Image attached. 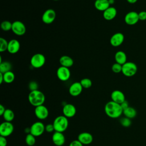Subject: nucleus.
<instances>
[{"instance_id":"obj_36","label":"nucleus","mask_w":146,"mask_h":146,"mask_svg":"<svg viewBox=\"0 0 146 146\" xmlns=\"http://www.w3.org/2000/svg\"><path fill=\"white\" fill-rule=\"evenodd\" d=\"M139 19L140 21H145L146 20V11H141L138 13Z\"/></svg>"},{"instance_id":"obj_16","label":"nucleus","mask_w":146,"mask_h":146,"mask_svg":"<svg viewBox=\"0 0 146 146\" xmlns=\"http://www.w3.org/2000/svg\"><path fill=\"white\" fill-rule=\"evenodd\" d=\"M52 141L56 146H62L66 141V139L63 132L55 131L52 135Z\"/></svg>"},{"instance_id":"obj_42","label":"nucleus","mask_w":146,"mask_h":146,"mask_svg":"<svg viewBox=\"0 0 146 146\" xmlns=\"http://www.w3.org/2000/svg\"><path fill=\"white\" fill-rule=\"evenodd\" d=\"M25 133H26L27 134L30 133V127L26 128H25Z\"/></svg>"},{"instance_id":"obj_25","label":"nucleus","mask_w":146,"mask_h":146,"mask_svg":"<svg viewBox=\"0 0 146 146\" xmlns=\"http://www.w3.org/2000/svg\"><path fill=\"white\" fill-rule=\"evenodd\" d=\"M2 117L5 120V121L11 122L14 119L15 114L13 110H11V109L7 108V109H6L3 115H2Z\"/></svg>"},{"instance_id":"obj_24","label":"nucleus","mask_w":146,"mask_h":146,"mask_svg":"<svg viewBox=\"0 0 146 146\" xmlns=\"http://www.w3.org/2000/svg\"><path fill=\"white\" fill-rule=\"evenodd\" d=\"M123 114L125 117H127L130 119H133L136 117L137 115V111L133 107H128L127 108L123 110Z\"/></svg>"},{"instance_id":"obj_10","label":"nucleus","mask_w":146,"mask_h":146,"mask_svg":"<svg viewBox=\"0 0 146 146\" xmlns=\"http://www.w3.org/2000/svg\"><path fill=\"white\" fill-rule=\"evenodd\" d=\"M56 18V12L52 9H47L44 11L42 16V21L45 24L52 23Z\"/></svg>"},{"instance_id":"obj_9","label":"nucleus","mask_w":146,"mask_h":146,"mask_svg":"<svg viewBox=\"0 0 146 146\" xmlns=\"http://www.w3.org/2000/svg\"><path fill=\"white\" fill-rule=\"evenodd\" d=\"M34 114L38 119L43 120L47 118L49 115V111L48 108L43 104L35 107Z\"/></svg>"},{"instance_id":"obj_27","label":"nucleus","mask_w":146,"mask_h":146,"mask_svg":"<svg viewBox=\"0 0 146 146\" xmlns=\"http://www.w3.org/2000/svg\"><path fill=\"white\" fill-rule=\"evenodd\" d=\"M3 75V80L4 82L6 83H11L14 82L15 79V74L11 71L6 72Z\"/></svg>"},{"instance_id":"obj_40","label":"nucleus","mask_w":146,"mask_h":146,"mask_svg":"<svg viewBox=\"0 0 146 146\" xmlns=\"http://www.w3.org/2000/svg\"><path fill=\"white\" fill-rule=\"evenodd\" d=\"M5 110H6L5 107L2 104H0V115L1 116H2V115H3Z\"/></svg>"},{"instance_id":"obj_26","label":"nucleus","mask_w":146,"mask_h":146,"mask_svg":"<svg viewBox=\"0 0 146 146\" xmlns=\"http://www.w3.org/2000/svg\"><path fill=\"white\" fill-rule=\"evenodd\" d=\"M12 68L11 64L8 61H4L0 63V72L4 74L11 71Z\"/></svg>"},{"instance_id":"obj_28","label":"nucleus","mask_w":146,"mask_h":146,"mask_svg":"<svg viewBox=\"0 0 146 146\" xmlns=\"http://www.w3.org/2000/svg\"><path fill=\"white\" fill-rule=\"evenodd\" d=\"M36 137L31 133L27 134L25 137V143L28 146L35 145L36 142Z\"/></svg>"},{"instance_id":"obj_30","label":"nucleus","mask_w":146,"mask_h":146,"mask_svg":"<svg viewBox=\"0 0 146 146\" xmlns=\"http://www.w3.org/2000/svg\"><path fill=\"white\" fill-rule=\"evenodd\" d=\"M80 83L83 88H89L92 86V83L90 79L89 78H83L80 80Z\"/></svg>"},{"instance_id":"obj_1","label":"nucleus","mask_w":146,"mask_h":146,"mask_svg":"<svg viewBox=\"0 0 146 146\" xmlns=\"http://www.w3.org/2000/svg\"><path fill=\"white\" fill-rule=\"evenodd\" d=\"M104 112L108 117L116 119L123 114V110L120 104L111 100L105 104Z\"/></svg>"},{"instance_id":"obj_44","label":"nucleus","mask_w":146,"mask_h":146,"mask_svg":"<svg viewBox=\"0 0 146 146\" xmlns=\"http://www.w3.org/2000/svg\"><path fill=\"white\" fill-rule=\"evenodd\" d=\"M108 1H109V3H110V5L113 4L114 2H115V0H108Z\"/></svg>"},{"instance_id":"obj_18","label":"nucleus","mask_w":146,"mask_h":146,"mask_svg":"<svg viewBox=\"0 0 146 146\" xmlns=\"http://www.w3.org/2000/svg\"><path fill=\"white\" fill-rule=\"evenodd\" d=\"M111 99L112 101L120 104L125 100V97L124 93L118 90H114L112 92L111 94Z\"/></svg>"},{"instance_id":"obj_2","label":"nucleus","mask_w":146,"mask_h":146,"mask_svg":"<svg viewBox=\"0 0 146 146\" xmlns=\"http://www.w3.org/2000/svg\"><path fill=\"white\" fill-rule=\"evenodd\" d=\"M44 94L39 90L30 91L28 95V100L31 105L36 107L43 105L45 102Z\"/></svg>"},{"instance_id":"obj_21","label":"nucleus","mask_w":146,"mask_h":146,"mask_svg":"<svg viewBox=\"0 0 146 146\" xmlns=\"http://www.w3.org/2000/svg\"><path fill=\"white\" fill-rule=\"evenodd\" d=\"M95 9L100 11H104L110 7L108 0H96L94 2Z\"/></svg>"},{"instance_id":"obj_14","label":"nucleus","mask_w":146,"mask_h":146,"mask_svg":"<svg viewBox=\"0 0 146 146\" xmlns=\"http://www.w3.org/2000/svg\"><path fill=\"white\" fill-rule=\"evenodd\" d=\"M83 87L82 86L80 82H75L72 83L68 89L69 94L74 97H76L80 95L83 91Z\"/></svg>"},{"instance_id":"obj_12","label":"nucleus","mask_w":146,"mask_h":146,"mask_svg":"<svg viewBox=\"0 0 146 146\" xmlns=\"http://www.w3.org/2000/svg\"><path fill=\"white\" fill-rule=\"evenodd\" d=\"M63 115L67 118L74 117L76 113V109L74 105L71 103L64 104L62 108Z\"/></svg>"},{"instance_id":"obj_45","label":"nucleus","mask_w":146,"mask_h":146,"mask_svg":"<svg viewBox=\"0 0 146 146\" xmlns=\"http://www.w3.org/2000/svg\"><path fill=\"white\" fill-rule=\"evenodd\" d=\"M53 1H59V0H53Z\"/></svg>"},{"instance_id":"obj_19","label":"nucleus","mask_w":146,"mask_h":146,"mask_svg":"<svg viewBox=\"0 0 146 146\" xmlns=\"http://www.w3.org/2000/svg\"><path fill=\"white\" fill-rule=\"evenodd\" d=\"M20 43L19 42L15 39H11L8 43L7 51L11 54L17 53L20 49Z\"/></svg>"},{"instance_id":"obj_34","label":"nucleus","mask_w":146,"mask_h":146,"mask_svg":"<svg viewBox=\"0 0 146 146\" xmlns=\"http://www.w3.org/2000/svg\"><path fill=\"white\" fill-rule=\"evenodd\" d=\"M29 88L30 90V91L38 90V84L36 82L31 81L29 84Z\"/></svg>"},{"instance_id":"obj_3","label":"nucleus","mask_w":146,"mask_h":146,"mask_svg":"<svg viewBox=\"0 0 146 146\" xmlns=\"http://www.w3.org/2000/svg\"><path fill=\"white\" fill-rule=\"evenodd\" d=\"M52 124L55 131L64 132L68 127V120L64 115H59L55 118Z\"/></svg>"},{"instance_id":"obj_46","label":"nucleus","mask_w":146,"mask_h":146,"mask_svg":"<svg viewBox=\"0 0 146 146\" xmlns=\"http://www.w3.org/2000/svg\"><path fill=\"white\" fill-rule=\"evenodd\" d=\"M33 146H36V145H33Z\"/></svg>"},{"instance_id":"obj_38","label":"nucleus","mask_w":146,"mask_h":146,"mask_svg":"<svg viewBox=\"0 0 146 146\" xmlns=\"http://www.w3.org/2000/svg\"><path fill=\"white\" fill-rule=\"evenodd\" d=\"M69 146H83V145L77 139L72 140L69 144Z\"/></svg>"},{"instance_id":"obj_35","label":"nucleus","mask_w":146,"mask_h":146,"mask_svg":"<svg viewBox=\"0 0 146 146\" xmlns=\"http://www.w3.org/2000/svg\"><path fill=\"white\" fill-rule=\"evenodd\" d=\"M45 131L47 133H51L55 131L53 124H48L45 125Z\"/></svg>"},{"instance_id":"obj_31","label":"nucleus","mask_w":146,"mask_h":146,"mask_svg":"<svg viewBox=\"0 0 146 146\" xmlns=\"http://www.w3.org/2000/svg\"><path fill=\"white\" fill-rule=\"evenodd\" d=\"M9 42L2 37L0 38V52H2L7 50Z\"/></svg>"},{"instance_id":"obj_4","label":"nucleus","mask_w":146,"mask_h":146,"mask_svg":"<svg viewBox=\"0 0 146 146\" xmlns=\"http://www.w3.org/2000/svg\"><path fill=\"white\" fill-rule=\"evenodd\" d=\"M137 71L136 64L132 62H127L122 65V74L127 77L134 76Z\"/></svg>"},{"instance_id":"obj_5","label":"nucleus","mask_w":146,"mask_h":146,"mask_svg":"<svg viewBox=\"0 0 146 146\" xmlns=\"http://www.w3.org/2000/svg\"><path fill=\"white\" fill-rule=\"evenodd\" d=\"M46 63V58L42 54L36 53L32 56L30 59L31 66L35 68H39Z\"/></svg>"},{"instance_id":"obj_11","label":"nucleus","mask_w":146,"mask_h":146,"mask_svg":"<svg viewBox=\"0 0 146 146\" xmlns=\"http://www.w3.org/2000/svg\"><path fill=\"white\" fill-rule=\"evenodd\" d=\"M56 76L62 82L67 81L71 76V72L69 68L60 66L57 69Z\"/></svg>"},{"instance_id":"obj_17","label":"nucleus","mask_w":146,"mask_h":146,"mask_svg":"<svg viewBox=\"0 0 146 146\" xmlns=\"http://www.w3.org/2000/svg\"><path fill=\"white\" fill-rule=\"evenodd\" d=\"M77 139L83 145H88L92 142L93 136L90 132H83L78 135Z\"/></svg>"},{"instance_id":"obj_43","label":"nucleus","mask_w":146,"mask_h":146,"mask_svg":"<svg viewBox=\"0 0 146 146\" xmlns=\"http://www.w3.org/2000/svg\"><path fill=\"white\" fill-rule=\"evenodd\" d=\"M127 1L129 3H131V4H134L135 3L137 0H127Z\"/></svg>"},{"instance_id":"obj_8","label":"nucleus","mask_w":146,"mask_h":146,"mask_svg":"<svg viewBox=\"0 0 146 146\" xmlns=\"http://www.w3.org/2000/svg\"><path fill=\"white\" fill-rule=\"evenodd\" d=\"M11 31L16 35L22 36L25 34L26 28L22 22L20 21H15L12 23Z\"/></svg>"},{"instance_id":"obj_6","label":"nucleus","mask_w":146,"mask_h":146,"mask_svg":"<svg viewBox=\"0 0 146 146\" xmlns=\"http://www.w3.org/2000/svg\"><path fill=\"white\" fill-rule=\"evenodd\" d=\"M45 131V125L40 121L34 122L30 127V133L35 137L41 136Z\"/></svg>"},{"instance_id":"obj_39","label":"nucleus","mask_w":146,"mask_h":146,"mask_svg":"<svg viewBox=\"0 0 146 146\" xmlns=\"http://www.w3.org/2000/svg\"><path fill=\"white\" fill-rule=\"evenodd\" d=\"M120 106L123 109V110H124L125 109L127 108L129 106V104H128V102L125 100L124 102H123L122 103L120 104Z\"/></svg>"},{"instance_id":"obj_37","label":"nucleus","mask_w":146,"mask_h":146,"mask_svg":"<svg viewBox=\"0 0 146 146\" xmlns=\"http://www.w3.org/2000/svg\"><path fill=\"white\" fill-rule=\"evenodd\" d=\"M7 141L6 137L0 136V146H6Z\"/></svg>"},{"instance_id":"obj_7","label":"nucleus","mask_w":146,"mask_h":146,"mask_svg":"<svg viewBox=\"0 0 146 146\" xmlns=\"http://www.w3.org/2000/svg\"><path fill=\"white\" fill-rule=\"evenodd\" d=\"M14 125L11 122L3 121L0 125V136L8 137L10 136L14 131Z\"/></svg>"},{"instance_id":"obj_33","label":"nucleus","mask_w":146,"mask_h":146,"mask_svg":"<svg viewBox=\"0 0 146 146\" xmlns=\"http://www.w3.org/2000/svg\"><path fill=\"white\" fill-rule=\"evenodd\" d=\"M112 71L115 73H120L122 71V65L117 63H115L112 64L111 67Z\"/></svg>"},{"instance_id":"obj_13","label":"nucleus","mask_w":146,"mask_h":146,"mask_svg":"<svg viewBox=\"0 0 146 146\" xmlns=\"http://www.w3.org/2000/svg\"><path fill=\"white\" fill-rule=\"evenodd\" d=\"M139 21L138 13L134 11L127 13L124 17V21L128 25H134Z\"/></svg>"},{"instance_id":"obj_29","label":"nucleus","mask_w":146,"mask_h":146,"mask_svg":"<svg viewBox=\"0 0 146 146\" xmlns=\"http://www.w3.org/2000/svg\"><path fill=\"white\" fill-rule=\"evenodd\" d=\"M1 28L4 31L11 30L12 23L9 21H3L1 24Z\"/></svg>"},{"instance_id":"obj_32","label":"nucleus","mask_w":146,"mask_h":146,"mask_svg":"<svg viewBox=\"0 0 146 146\" xmlns=\"http://www.w3.org/2000/svg\"><path fill=\"white\" fill-rule=\"evenodd\" d=\"M120 124L124 127H129L131 125V119L127 117H122L120 120Z\"/></svg>"},{"instance_id":"obj_20","label":"nucleus","mask_w":146,"mask_h":146,"mask_svg":"<svg viewBox=\"0 0 146 146\" xmlns=\"http://www.w3.org/2000/svg\"><path fill=\"white\" fill-rule=\"evenodd\" d=\"M117 15V10L115 7L110 6L103 12V17L107 21L113 19Z\"/></svg>"},{"instance_id":"obj_15","label":"nucleus","mask_w":146,"mask_h":146,"mask_svg":"<svg viewBox=\"0 0 146 146\" xmlns=\"http://www.w3.org/2000/svg\"><path fill=\"white\" fill-rule=\"evenodd\" d=\"M124 36L121 33H116L112 35L110 39V44L113 47L120 46L124 42Z\"/></svg>"},{"instance_id":"obj_23","label":"nucleus","mask_w":146,"mask_h":146,"mask_svg":"<svg viewBox=\"0 0 146 146\" xmlns=\"http://www.w3.org/2000/svg\"><path fill=\"white\" fill-rule=\"evenodd\" d=\"M115 60L116 63L121 65L125 63L127 61V55L123 51H118L115 54Z\"/></svg>"},{"instance_id":"obj_22","label":"nucleus","mask_w":146,"mask_h":146,"mask_svg":"<svg viewBox=\"0 0 146 146\" xmlns=\"http://www.w3.org/2000/svg\"><path fill=\"white\" fill-rule=\"evenodd\" d=\"M59 63L61 66L70 68L74 64V60L68 55H63L59 59Z\"/></svg>"},{"instance_id":"obj_41","label":"nucleus","mask_w":146,"mask_h":146,"mask_svg":"<svg viewBox=\"0 0 146 146\" xmlns=\"http://www.w3.org/2000/svg\"><path fill=\"white\" fill-rule=\"evenodd\" d=\"M3 82H4L3 75L2 73L0 72V84H2Z\"/></svg>"},{"instance_id":"obj_47","label":"nucleus","mask_w":146,"mask_h":146,"mask_svg":"<svg viewBox=\"0 0 146 146\" xmlns=\"http://www.w3.org/2000/svg\"></svg>"}]
</instances>
